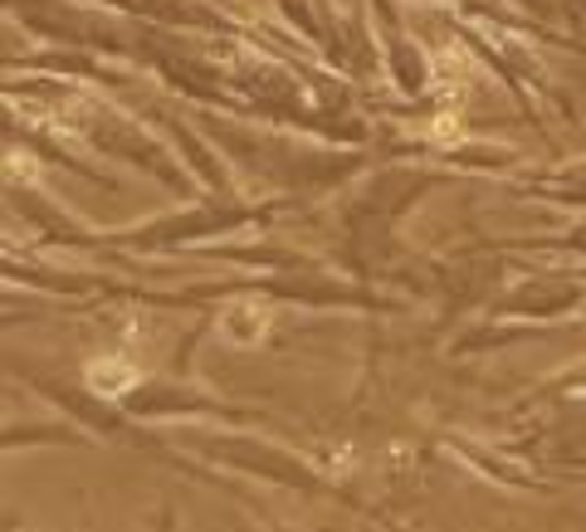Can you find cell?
<instances>
[{
    "instance_id": "cell-2",
    "label": "cell",
    "mask_w": 586,
    "mask_h": 532,
    "mask_svg": "<svg viewBox=\"0 0 586 532\" xmlns=\"http://www.w3.org/2000/svg\"><path fill=\"white\" fill-rule=\"evenodd\" d=\"M265 328H269V312L259 304H239V308L225 312V338L230 342H259Z\"/></svg>"
},
{
    "instance_id": "cell-1",
    "label": "cell",
    "mask_w": 586,
    "mask_h": 532,
    "mask_svg": "<svg viewBox=\"0 0 586 532\" xmlns=\"http://www.w3.org/2000/svg\"><path fill=\"white\" fill-rule=\"evenodd\" d=\"M89 386L98 395H122V391L138 386V371H132V362H122V357H98L89 367Z\"/></svg>"
}]
</instances>
